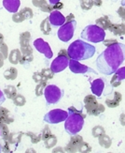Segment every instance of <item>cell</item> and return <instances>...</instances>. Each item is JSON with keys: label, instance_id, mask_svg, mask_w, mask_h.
Listing matches in <instances>:
<instances>
[{"label": "cell", "instance_id": "6da1fadb", "mask_svg": "<svg viewBox=\"0 0 125 153\" xmlns=\"http://www.w3.org/2000/svg\"><path fill=\"white\" fill-rule=\"evenodd\" d=\"M125 60V44L116 43L107 47L96 59V66L105 75H111Z\"/></svg>", "mask_w": 125, "mask_h": 153}, {"label": "cell", "instance_id": "7a4b0ae2", "mask_svg": "<svg viewBox=\"0 0 125 153\" xmlns=\"http://www.w3.org/2000/svg\"><path fill=\"white\" fill-rule=\"evenodd\" d=\"M96 49L94 45L85 42L83 39H77L72 42L67 49L68 56L70 59L74 60H86L93 57L95 54Z\"/></svg>", "mask_w": 125, "mask_h": 153}, {"label": "cell", "instance_id": "3957f363", "mask_svg": "<svg viewBox=\"0 0 125 153\" xmlns=\"http://www.w3.org/2000/svg\"><path fill=\"white\" fill-rule=\"evenodd\" d=\"M68 117L65 119L64 129L69 135H75L80 132L84 125V119L86 116L75 112H69Z\"/></svg>", "mask_w": 125, "mask_h": 153}, {"label": "cell", "instance_id": "277c9868", "mask_svg": "<svg viewBox=\"0 0 125 153\" xmlns=\"http://www.w3.org/2000/svg\"><path fill=\"white\" fill-rule=\"evenodd\" d=\"M80 38L83 41H87L93 43H98L105 39L106 32L96 25H89L82 30Z\"/></svg>", "mask_w": 125, "mask_h": 153}, {"label": "cell", "instance_id": "5b68a950", "mask_svg": "<svg viewBox=\"0 0 125 153\" xmlns=\"http://www.w3.org/2000/svg\"><path fill=\"white\" fill-rule=\"evenodd\" d=\"M44 96L47 102V105L56 104L61 101L64 96V90L60 89L55 85H49L44 90Z\"/></svg>", "mask_w": 125, "mask_h": 153}, {"label": "cell", "instance_id": "8992f818", "mask_svg": "<svg viewBox=\"0 0 125 153\" xmlns=\"http://www.w3.org/2000/svg\"><path fill=\"white\" fill-rule=\"evenodd\" d=\"M84 104L87 113L91 116H99L106 110L103 104L97 102V100L94 95H88L85 97Z\"/></svg>", "mask_w": 125, "mask_h": 153}, {"label": "cell", "instance_id": "52a82bcc", "mask_svg": "<svg viewBox=\"0 0 125 153\" xmlns=\"http://www.w3.org/2000/svg\"><path fill=\"white\" fill-rule=\"evenodd\" d=\"M76 27L77 22L75 20H72L70 22H65L63 25L60 26V28H59L57 32V36L59 39L64 42H68L73 38Z\"/></svg>", "mask_w": 125, "mask_h": 153}, {"label": "cell", "instance_id": "ba28073f", "mask_svg": "<svg viewBox=\"0 0 125 153\" xmlns=\"http://www.w3.org/2000/svg\"><path fill=\"white\" fill-rule=\"evenodd\" d=\"M68 113L62 109H54L50 111L48 114L44 116L43 120L50 124H57L63 121H65V119L68 117Z\"/></svg>", "mask_w": 125, "mask_h": 153}, {"label": "cell", "instance_id": "9c48e42d", "mask_svg": "<svg viewBox=\"0 0 125 153\" xmlns=\"http://www.w3.org/2000/svg\"><path fill=\"white\" fill-rule=\"evenodd\" d=\"M70 57L69 56H58L50 64V69L54 74H59V72L65 70L69 65Z\"/></svg>", "mask_w": 125, "mask_h": 153}, {"label": "cell", "instance_id": "30bf717a", "mask_svg": "<svg viewBox=\"0 0 125 153\" xmlns=\"http://www.w3.org/2000/svg\"><path fill=\"white\" fill-rule=\"evenodd\" d=\"M34 47L39 52L43 54L45 56V57L47 59H50L53 56V53H52L51 49H50V46L48 42H46L43 41V39L39 38L37 39L34 41Z\"/></svg>", "mask_w": 125, "mask_h": 153}, {"label": "cell", "instance_id": "8fae6325", "mask_svg": "<svg viewBox=\"0 0 125 153\" xmlns=\"http://www.w3.org/2000/svg\"><path fill=\"white\" fill-rule=\"evenodd\" d=\"M68 66H69L70 71L72 72H74V74H88V72H93L94 74H97V72L94 70L88 67L86 65H83V64L80 63L77 60H74V59H70Z\"/></svg>", "mask_w": 125, "mask_h": 153}, {"label": "cell", "instance_id": "7c38bea8", "mask_svg": "<svg viewBox=\"0 0 125 153\" xmlns=\"http://www.w3.org/2000/svg\"><path fill=\"white\" fill-rule=\"evenodd\" d=\"M41 138H42V140L44 142L45 148L48 149L53 148L54 146L57 144V137L50 132L49 126H45L44 129L42 130Z\"/></svg>", "mask_w": 125, "mask_h": 153}, {"label": "cell", "instance_id": "4fadbf2b", "mask_svg": "<svg viewBox=\"0 0 125 153\" xmlns=\"http://www.w3.org/2000/svg\"><path fill=\"white\" fill-rule=\"evenodd\" d=\"M54 76V72L51 71L50 68H45L42 69L40 71H36L33 74V80L36 83H41V82H48L49 80L52 79Z\"/></svg>", "mask_w": 125, "mask_h": 153}, {"label": "cell", "instance_id": "5bb4252c", "mask_svg": "<svg viewBox=\"0 0 125 153\" xmlns=\"http://www.w3.org/2000/svg\"><path fill=\"white\" fill-rule=\"evenodd\" d=\"M83 142V138L80 135H72L69 143L67 145V147L64 148L65 152H69V153H74L77 152L78 146Z\"/></svg>", "mask_w": 125, "mask_h": 153}, {"label": "cell", "instance_id": "9a60e30c", "mask_svg": "<svg viewBox=\"0 0 125 153\" xmlns=\"http://www.w3.org/2000/svg\"><path fill=\"white\" fill-rule=\"evenodd\" d=\"M49 20H50V25L53 26H61L65 23V17L59 10L51 11L49 17Z\"/></svg>", "mask_w": 125, "mask_h": 153}, {"label": "cell", "instance_id": "2e32d148", "mask_svg": "<svg viewBox=\"0 0 125 153\" xmlns=\"http://www.w3.org/2000/svg\"><path fill=\"white\" fill-rule=\"evenodd\" d=\"M125 79V67L119 68L115 72L114 75L111 79V85L113 88H118L119 85H121V81Z\"/></svg>", "mask_w": 125, "mask_h": 153}, {"label": "cell", "instance_id": "e0dca14e", "mask_svg": "<svg viewBox=\"0 0 125 153\" xmlns=\"http://www.w3.org/2000/svg\"><path fill=\"white\" fill-rule=\"evenodd\" d=\"M104 88H105V81H104V79L98 78V79H95L94 81H93V83H91V92H93L95 96L100 97L102 95V93H103Z\"/></svg>", "mask_w": 125, "mask_h": 153}, {"label": "cell", "instance_id": "ac0fdd59", "mask_svg": "<svg viewBox=\"0 0 125 153\" xmlns=\"http://www.w3.org/2000/svg\"><path fill=\"white\" fill-rule=\"evenodd\" d=\"M3 7L11 13L18 12V10L21 6V1L20 0H3L2 1Z\"/></svg>", "mask_w": 125, "mask_h": 153}, {"label": "cell", "instance_id": "d6986e66", "mask_svg": "<svg viewBox=\"0 0 125 153\" xmlns=\"http://www.w3.org/2000/svg\"><path fill=\"white\" fill-rule=\"evenodd\" d=\"M14 121V118L10 117V111L0 106V124H10Z\"/></svg>", "mask_w": 125, "mask_h": 153}, {"label": "cell", "instance_id": "ffe728a7", "mask_svg": "<svg viewBox=\"0 0 125 153\" xmlns=\"http://www.w3.org/2000/svg\"><path fill=\"white\" fill-rule=\"evenodd\" d=\"M121 100H122V96H121V93L118 92V91H115L113 99H107L106 104L109 108H115V107H117V106L120 105Z\"/></svg>", "mask_w": 125, "mask_h": 153}, {"label": "cell", "instance_id": "44dd1931", "mask_svg": "<svg viewBox=\"0 0 125 153\" xmlns=\"http://www.w3.org/2000/svg\"><path fill=\"white\" fill-rule=\"evenodd\" d=\"M108 30L117 37H122L125 35V28L122 24H111Z\"/></svg>", "mask_w": 125, "mask_h": 153}, {"label": "cell", "instance_id": "7402d4cb", "mask_svg": "<svg viewBox=\"0 0 125 153\" xmlns=\"http://www.w3.org/2000/svg\"><path fill=\"white\" fill-rule=\"evenodd\" d=\"M22 52L20 49H13L12 51H10V56H9V61L13 64V65H17L18 63H20L22 59Z\"/></svg>", "mask_w": 125, "mask_h": 153}, {"label": "cell", "instance_id": "603a6c76", "mask_svg": "<svg viewBox=\"0 0 125 153\" xmlns=\"http://www.w3.org/2000/svg\"><path fill=\"white\" fill-rule=\"evenodd\" d=\"M30 41H31L30 32L25 31L20 34V45H21V47H28V46H31Z\"/></svg>", "mask_w": 125, "mask_h": 153}, {"label": "cell", "instance_id": "cb8c5ba5", "mask_svg": "<svg viewBox=\"0 0 125 153\" xmlns=\"http://www.w3.org/2000/svg\"><path fill=\"white\" fill-rule=\"evenodd\" d=\"M95 23H96V25H98L99 27H101L104 30H107L109 28L110 25H111L110 20H109V18L107 15L98 18L95 21Z\"/></svg>", "mask_w": 125, "mask_h": 153}, {"label": "cell", "instance_id": "d4e9b609", "mask_svg": "<svg viewBox=\"0 0 125 153\" xmlns=\"http://www.w3.org/2000/svg\"><path fill=\"white\" fill-rule=\"evenodd\" d=\"M23 135H24V132L23 131H19V132H10L8 141L10 142V144L12 145H18L20 142H21V139L23 137Z\"/></svg>", "mask_w": 125, "mask_h": 153}, {"label": "cell", "instance_id": "484cf974", "mask_svg": "<svg viewBox=\"0 0 125 153\" xmlns=\"http://www.w3.org/2000/svg\"><path fill=\"white\" fill-rule=\"evenodd\" d=\"M98 141H99V145L101 147H103L105 149H109L111 147V144H112L111 138L108 135H107L106 134H104L101 136L98 137Z\"/></svg>", "mask_w": 125, "mask_h": 153}, {"label": "cell", "instance_id": "4316f807", "mask_svg": "<svg viewBox=\"0 0 125 153\" xmlns=\"http://www.w3.org/2000/svg\"><path fill=\"white\" fill-rule=\"evenodd\" d=\"M3 92H4L6 98L10 99V100H13V99H14V97L18 94V93H17V88H15L14 85H7Z\"/></svg>", "mask_w": 125, "mask_h": 153}, {"label": "cell", "instance_id": "83f0119b", "mask_svg": "<svg viewBox=\"0 0 125 153\" xmlns=\"http://www.w3.org/2000/svg\"><path fill=\"white\" fill-rule=\"evenodd\" d=\"M17 75H18V71L16 70V68L13 67L7 69L4 71V77L7 80H11V81L12 80H15L17 78Z\"/></svg>", "mask_w": 125, "mask_h": 153}, {"label": "cell", "instance_id": "f1b7e54d", "mask_svg": "<svg viewBox=\"0 0 125 153\" xmlns=\"http://www.w3.org/2000/svg\"><path fill=\"white\" fill-rule=\"evenodd\" d=\"M50 20L49 18H46L44 19L43 21L40 24V30L43 33L44 35H50V31H51V27H50Z\"/></svg>", "mask_w": 125, "mask_h": 153}, {"label": "cell", "instance_id": "f546056e", "mask_svg": "<svg viewBox=\"0 0 125 153\" xmlns=\"http://www.w3.org/2000/svg\"><path fill=\"white\" fill-rule=\"evenodd\" d=\"M0 134H1V137L3 140H8L10 134L8 124H0Z\"/></svg>", "mask_w": 125, "mask_h": 153}, {"label": "cell", "instance_id": "4dcf8cb0", "mask_svg": "<svg viewBox=\"0 0 125 153\" xmlns=\"http://www.w3.org/2000/svg\"><path fill=\"white\" fill-rule=\"evenodd\" d=\"M24 135L29 136L30 139H31V142L33 144H37V143L40 142V140H42L41 134H34V132H32V131H28V132H24Z\"/></svg>", "mask_w": 125, "mask_h": 153}, {"label": "cell", "instance_id": "1f68e13d", "mask_svg": "<svg viewBox=\"0 0 125 153\" xmlns=\"http://www.w3.org/2000/svg\"><path fill=\"white\" fill-rule=\"evenodd\" d=\"M20 12H21V14L23 15L24 20H30L33 18V16H34L33 10L30 8H28V7H25V8H23V10H20Z\"/></svg>", "mask_w": 125, "mask_h": 153}, {"label": "cell", "instance_id": "d6a6232c", "mask_svg": "<svg viewBox=\"0 0 125 153\" xmlns=\"http://www.w3.org/2000/svg\"><path fill=\"white\" fill-rule=\"evenodd\" d=\"M47 82H41V83H38L36 86V95L37 97H40L41 95L44 94V90L47 86Z\"/></svg>", "mask_w": 125, "mask_h": 153}, {"label": "cell", "instance_id": "836d02e7", "mask_svg": "<svg viewBox=\"0 0 125 153\" xmlns=\"http://www.w3.org/2000/svg\"><path fill=\"white\" fill-rule=\"evenodd\" d=\"M91 134H93V136L94 137L98 138L99 136H101L102 134H106V131H105L104 127H102V126H95L94 128H93Z\"/></svg>", "mask_w": 125, "mask_h": 153}, {"label": "cell", "instance_id": "e575fe53", "mask_svg": "<svg viewBox=\"0 0 125 153\" xmlns=\"http://www.w3.org/2000/svg\"><path fill=\"white\" fill-rule=\"evenodd\" d=\"M94 6V0H80V7L83 10H90Z\"/></svg>", "mask_w": 125, "mask_h": 153}, {"label": "cell", "instance_id": "d590c367", "mask_svg": "<svg viewBox=\"0 0 125 153\" xmlns=\"http://www.w3.org/2000/svg\"><path fill=\"white\" fill-rule=\"evenodd\" d=\"M12 101H13V103H14L16 106H23L26 102L25 98L21 94H17Z\"/></svg>", "mask_w": 125, "mask_h": 153}, {"label": "cell", "instance_id": "8d00e7d4", "mask_svg": "<svg viewBox=\"0 0 125 153\" xmlns=\"http://www.w3.org/2000/svg\"><path fill=\"white\" fill-rule=\"evenodd\" d=\"M91 147L86 142H82L80 146H78V149H77V152H80V153H88V152H91Z\"/></svg>", "mask_w": 125, "mask_h": 153}, {"label": "cell", "instance_id": "74e56055", "mask_svg": "<svg viewBox=\"0 0 125 153\" xmlns=\"http://www.w3.org/2000/svg\"><path fill=\"white\" fill-rule=\"evenodd\" d=\"M0 54H2L4 58L6 59L7 57H9V48H8V45L6 43H1L0 44Z\"/></svg>", "mask_w": 125, "mask_h": 153}, {"label": "cell", "instance_id": "f35d334b", "mask_svg": "<svg viewBox=\"0 0 125 153\" xmlns=\"http://www.w3.org/2000/svg\"><path fill=\"white\" fill-rule=\"evenodd\" d=\"M12 20H13V22H14V23L19 24V23L23 22L24 21V18L21 14V12L19 11V12H16V13H14V14L12 15Z\"/></svg>", "mask_w": 125, "mask_h": 153}, {"label": "cell", "instance_id": "ab89813d", "mask_svg": "<svg viewBox=\"0 0 125 153\" xmlns=\"http://www.w3.org/2000/svg\"><path fill=\"white\" fill-rule=\"evenodd\" d=\"M1 149H2V152H10V142L8 140H3V142L1 143Z\"/></svg>", "mask_w": 125, "mask_h": 153}, {"label": "cell", "instance_id": "60d3db41", "mask_svg": "<svg viewBox=\"0 0 125 153\" xmlns=\"http://www.w3.org/2000/svg\"><path fill=\"white\" fill-rule=\"evenodd\" d=\"M39 10H40L41 11H43V12H49V13H50L51 11L54 10L53 8H52V5H49L48 3L43 5L41 8H39Z\"/></svg>", "mask_w": 125, "mask_h": 153}, {"label": "cell", "instance_id": "b9f144b4", "mask_svg": "<svg viewBox=\"0 0 125 153\" xmlns=\"http://www.w3.org/2000/svg\"><path fill=\"white\" fill-rule=\"evenodd\" d=\"M32 3L35 7L39 9V8H41L43 5L47 4V1H46V0H32Z\"/></svg>", "mask_w": 125, "mask_h": 153}, {"label": "cell", "instance_id": "7bdbcfd3", "mask_svg": "<svg viewBox=\"0 0 125 153\" xmlns=\"http://www.w3.org/2000/svg\"><path fill=\"white\" fill-rule=\"evenodd\" d=\"M103 42H104V45H105V46H107V47H108V46H111V45H113V44H116V43H118L117 39H104Z\"/></svg>", "mask_w": 125, "mask_h": 153}, {"label": "cell", "instance_id": "ee69618b", "mask_svg": "<svg viewBox=\"0 0 125 153\" xmlns=\"http://www.w3.org/2000/svg\"><path fill=\"white\" fill-rule=\"evenodd\" d=\"M118 14H119V16L123 20L125 19V7L124 6H121V8H119V10H118Z\"/></svg>", "mask_w": 125, "mask_h": 153}, {"label": "cell", "instance_id": "f6af8a7d", "mask_svg": "<svg viewBox=\"0 0 125 153\" xmlns=\"http://www.w3.org/2000/svg\"><path fill=\"white\" fill-rule=\"evenodd\" d=\"M52 8H53L54 10H60L64 8V4L62 2H58V3H55L54 5H52Z\"/></svg>", "mask_w": 125, "mask_h": 153}, {"label": "cell", "instance_id": "bcb514c9", "mask_svg": "<svg viewBox=\"0 0 125 153\" xmlns=\"http://www.w3.org/2000/svg\"><path fill=\"white\" fill-rule=\"evenodd\" d=\"M5 101H6V96L4 94V92L0 89V105H1Z\"/></svg>", "mask_w": 125, "mask_h": 153}, {"label": "cell", "instance_id": "7dc6e473", "mask_svg": "<svg viewBox=\"0 0 125 153\" xmlns=\"http://www.w3.org/2000/svg\"><path fill=\"white\" fill-rule=\"evenodd\" d=\"M120 122L122 126L125 127V113H123V114L120 116Z\"/></svg>", "mask_w": 125, "mask_h": 153}, {"label": "cell", "instance_id": "c3c4849f", "mask_svg": "<svg viewBox=\"0 0 125 153\" xmlns=\"http://www.w3.org/2000/svg\"><path fill=\"white\" fill-rule=\"evenodd\" d=\"M102 4H103L102 0H94V5L96 7H101Z\"/></svg>", "mask_w": 125, "mask_h": 153}, {"label": "cell", "instance_id": "681fc988", "mask_svg": "<svg viewBox=\"0 0 125 153\" xmlns=\"http://www.w3.org/2000/svg\"><path fill=\"white\" fill-rule=\"evenodd\" d=\"M58 56H68V53L67 50H60V52H59V54Z\"/></svg>", "mask_w": 125, "mask_h": 153}, {"label": "cell", "instance_id": "f907efd6", "mask_svg": "<svg viewBox=\"0 0 125 153\" xmlns=\"http://www.w3.org/2000/svg\"><path fill=\"white\" fill-rule=\"evenodd\" d=\"M4 60H5V58L3 56L2 54H0V68H2L3 67V65H4Z\"/></svg>", "mask_w": 125, "mask_h": 153}, {"label": "cell", "instance_id": "816d5d0a", "mask_svg": "<svg viewBox=\"0 0 125 153\" xmlns=\"http://www.w3.org/2000/svg\"><path fill=\"white\" fill-rule=\"evenodd\" d=\"M52 152H64V149H63L62 148H57L52 150Z\"/></svg>", "mask_w": 125, "mask_h": 153}, {"label": "cell", "instance_id": "f5cc1de1", "mask_svg": "<svg viewBox=\"0 0 125 153\" xmlns=\"http://www.w3.org/2000/svg\"><path fill=\"white\" fill-rule=\"evenodd\" d=\"M49 2H50V5H54L55 3L60 2V0H49Z\"/></svg>", "mask_w": 125, "mask_h": 153}, {"label": "cell", "instance_id": "db71d44e", "mask_svg": "<svg viewBox=\"0 0 125 153\" xmlns=\"http://www.w3.org/2000/svg\"><path fill=\"white\" fill-rule=\"evenodd\" d=\"M3 42H4V36L0 33V44L3 43Z\"/></svg>", "mask_w": 125, "mask_h": 153}, {"label": "cell", "instance_id": "11a10c76", "mask_svg": "<svg viewBox=\"0 0 125 153\" xmlns=\"http://www.w3.org/2000/svg\"><path fill=\"white\" fill-rule=\"evenodd\" d=\"M121 24L123 25V26H124V28H125V19H123V20H122V22H121Z\"/></svg>", "mask_w": 125, "mask_h": 153}, {"label": "cell", "instance_id": "9f6ffc18", "mask_svg": "<svg viewBox=\"0 0 125 153\" xmlns=\"http://www.w3.org/2000/svg\"><path fill=\"white\" fill-rule=\"evenodd\" d=\"M121 6H125V0H122L121 1Z\"/></svg>", "mask_w": 125, "mask_h": 153}, {"label": "cell", "instance_id": "6f0895ef", "mask_svg": "<svg viewBox=\"0 0 125 153\" xmlns=\"http://www.w3.org/2000/svg\"><path fill=\"white\" fill-rule=\"evenodd\" d=\"M0 152H2V149H1V144H0Z\"/></svg>", "mask_w": 125, "mask_h": 153}, {"label": "cell", "instance_id": "680465c9", "mask_svg": "<svg viewBox=\"0 0 125 153\" xmlns=\"http://www.w3.org/2000/svg\"><path fill=\"white\" fill-rule=\"evenodd\" d=\"M0 136H1V134H0Z\"/></svg>", "mask_w": 125, "mask_h": 153}]
</instances>
